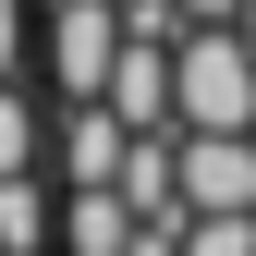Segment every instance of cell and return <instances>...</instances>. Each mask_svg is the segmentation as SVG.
I'll return each instance as SVG.
<instances>
[{
    "instance_id": "cell-1",
    "label": "cell",
    "mask_w": 256,
    "mask_h": 256,
    "mask_svg": "<svg viewBox=\"0 0 256 256\" xmlns=\"http://www.w3.org/2000/svg\"><path fill=\"white\" fill-rule=\"evenodd\" d=\"M171 122L183 134H256V61L232 24H183L171 37Z\"/></svg>"
},
{
    "instance_id": "cell-13",
    "label": "cell",
    "mask_w": 256,
    "mask_h": 256,
    "mask_svg": "<svg viewBox=\"0 0 256 256\" xmlns=\"http://www.w3.org/2000/svg\"><path fill=\"white\" fill-rule=\"evenodd\" d=\"M183 12H196V24H232V0H183Z\"/></svg>"
},
{
    "instance_id": "cell-2",
    "label": "cell",
    "mask_w": 256,
    "mask_h": 256,
    "mask_svg": "<svg viewBox=\"0 0 256 256\" xmlns=\"http://www.w3.org/2000/svg\"><path fill=\"white\" fill-rule=\"evenodd\" d=\"M122 61V0H49V86L61 98H98Z\"/></svg>"
},
{
    "instance_id": "cell-5",
    "label": "cell",
    "mask_w": 256,
    "mask_h": 256,
    "mask_svg": "<svg viewBox=\"0 0 256 256\" xmlns=\"http://www.w3.org/2000/svg\"><path fill=\"white\" fill-rule=\"evenodd\" d=\"M122 146H134V122L110 98H61V171L74 183H122Z\"/></svg>"
},
{
    "instance_id": "cell-6",
    "label": "cell",
    "mask_w": 256,
    "mask_h": 256,
    "mask_svg": "<svg viewBox=\"0 0 256 256\" xmlns=\"http://www.w3.org/2000/svg\"><path fill=\"white\" fill-rule=\"evenodd\" d=\"M49 244H61V256H122V244H134V196H122V183H74Z\"/></svg>"
},
{
    "instance_id": "cell-4",
    "label": "cell",
    "mask_w": 256,
    "mask_h": 256,
    "mask_svg": "<svg viewBox=\"0 0 256 256\" xmlns=\"http://www.w3.org/2000/svg\"><path fill=\"white\" fill-rule=\"evenodd\" d=\"M196 208H256V134H183V220Z\"/></svg>"
},
{
    "instance_id": "cell-7",
    "label": "cell",
    "mask_w": 256,
    "mask_h": 256,
    "mask_svg": "<svg viewBox=\"0 0 256 256\" xmlns=\"http://www.w3.org/2000/svg\"><path fill=\"white\" fill-rule=\"evenodd\" d=\"M49 232H61V208L37 196V171H0V244H12V256H37Z\"/></svg>"
},
{
    "instance_id": "cell-8",
    "label": "cell",
    "mask_w": 256,
    "mask_h": 256,
    "mask_svg": "<svg viewBox=\"0 0 256 256\" xmlns=\"http://www.w3.org/2000/svg\"><path fill=\"white\" fill-rule=\"evenodd\" d=\"M183 256H256V208H196L183 220Z\"/></svg>"
},
{
    "instance_id": "cell-12",
    "label": "cell",
    "mask_w": 256,
    "mask_h": 256,
    "mask_svg": "<svg viewBox=\"0 0 256 256\" xmlns=\"http://www.w3.org/2000/svg\"><path fill=\"white\" fill-rule=\"evenodd\" d=\"M232 37H244V61H256V0H232Z\"/></svg>"
},
{
    "instance_id": "cell-11",
    "label": "cell",
    "mask_w": 256,
    "mask_h": 256,
    "mask_svg": "<svg viewBox=\"0 0 256 256\" xmlns=\"http://www.w3.org/2000/svg\"><path fill=\"white\" fill-rule=\"evenodd\" d=\"M0 74H24V0H0Z\"/></svg>"
},
{
    "instance_id": "cell-10",
    "label": "cell",
    "mask_w": 256,
    "mask_h": 256,
    "mask_svg": "<svg viewBox=\"0 0 256 256\" xmlns=\"http://www.w3.org/2000/svg\"><path fill=\"white\" fill-rule=\"evenodd\" d=\"M122 256H183V220H134V244Z\"/></svg>"
},
{
    "instance_id": "cell-3",
    "label": "cell",
    "mask_w": 256,
    "mask_h": 256,
    "mask_svg": "<svg viewBox=\"0 0 256 256\" xmlns=\"http://www.w3.org/2000/svg\"><path fill=\"white\" fill-rule=\"evenodd\" d=\"M98 98L134 122V134H183V122H171V37H134V24H122V61H110Z\"/></svg>"
},
{
    "instance_id": "cell-9",
    "label": "cell",
    "mask_w": 256,
    "mask_h": 256,
    "mask_svg": "<svg viewBox=\"0 0 256 256\" xmlns=\"http://www.w3.org/2000/svg\"><path fill=\"white\" fill-rule=\"evenodd\" d=\"M0 171H37V98L0 74Z\"/></svg>"
}]
</instances>
